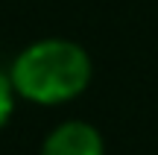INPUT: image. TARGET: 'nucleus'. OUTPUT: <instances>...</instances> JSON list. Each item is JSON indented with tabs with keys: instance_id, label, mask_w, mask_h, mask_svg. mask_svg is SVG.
I'll return each instance as SVG.
<instances>
[{
	"instance_id": "f257e3e1",
	"label": "nucleus",
	"mask_w": 158,
	"mask_h": 155,
	"mask_svg": "<svg viewBox=\"0 0 158 155\" xmlns=\"http://www.w3.org/2000/svg\"><path fill=\"white\" fill-rule=\"evenodd\" d=\"M91 56L70 38H41L23 47L9 67L18 97L35 105H62L91 85Z\"/></svg>"
},
{
	"instance_id": "f03ea898",
	"label": "nucleus",
	"mask_w": 158,
	"mask_h": 155,
	"mask_svg": "<svg viewBox=\"0 0 158 155\" xmlns=\"http://www.w3.org/2000/svg\"><path fill=\"white\" fill-rule=\"evenodd\" d=\"M41 155H106V144L97 126L85 120H64L44 138Z\"/></svg>"
},
{
	"instance_id": "7ed1b4c3",
	"label": "nucleus",
	"mask_w": 158,
	"mask_h": 155,
	"mask_svg": "<svg viewBox=\"0 0 158 155\" xmlns=\"http://www.w3.org/2000/svg\"><path fill=\"white\" fill-rule=\"evenodd\" d=\"M15 100H18V94H15V88H12L9 73L0 70V132H3V126L9 123L12 111H15Z\"/></svg>"
}]
</instances>
